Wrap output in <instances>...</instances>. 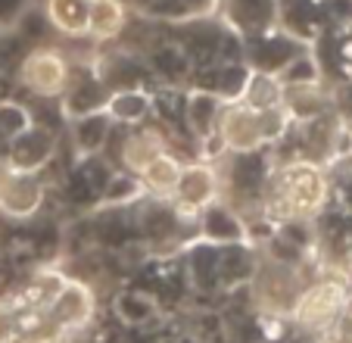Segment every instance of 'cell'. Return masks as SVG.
I'll return each mask as SVG.
<instances>
[{
    "label": "cell",
    "instance_id": "cell-1",
    "mask_svg": "<svg viewBox=\"0 0 352 343\" xmlns=\"http://www.w3.org/2000/svg\"><path fill=\"white\" fill-rule=\"evenodd\" d=\"M331 203V175L318 159H287L268 169L259 209L274 225H312Z\"/></svg>",
    "mask_w": 352,
    "mask_h": 343
},
{
    "label": "cell",
    "instance_id": "cell-2",
    "mask_svg": "<svg viewBox=\"0 0 352 343\" xmlns=\"http://www.w3.org/2000/svg\"><path fill=\"white\" fill-rule=\"evenodd\" d=\"M287 128H290V116H287L284 106H278V110H256V106L237 100V103H225L215 134H219L225 153H231V156H253L262 147L284 138Z\"/></svg>",
    "mask_w": 352,
    "mask_h": 343
},
{
    "label": "cell",
    "instance_id": "cell-3",
    "mask_svg": "<svg viewBox=\"0 0 352 343\" xmlns=\"http://www.w3.org/2000/svg\"><path fill=\"white\" fill-rule=\"evenodd\" d=\"M346 293H349V287H346L340 278H318V281L306 284L290 309L293 324L302 328L306 334L318 337L321 331L340 315Z\"/></svg>",
    "mask_w": 352,
    "mask_h": 343
},
{
    "label": "cell",
    "instance_id": "cell-4",
    "mask_svg": "<svg viewBox=\"0 0 352 343\" xmlns=\"http://www.w3.org/2000/svg\"><path fill=\"white\" fill-rule=\"evenodd\" d=\"M94 309H97L94 291L85 281H78V278H60L56 287L50 291V297L44 300L47 322L54 324L60 340L75 334V331L87 328V322L94 318Z\"/></svg>",
    "mask_w": 352,
    "mask_h": 343
},
{
    "label": "cell",
    "instance_id": "cell-5",
    "mask_svg": "<svg viewBox=\"0 0 352 343\" xmlns=\"http://www.w3.org/2000/svg\"><path fill=\"white\" fill-rule=\"evenodd\" d=\"M221 200V175L215 169V163H203V159H193V163L181 165L178 185H175L168 203L175 206L181 218H197L206 206L219 203Z\"/></svg>",
    "mask_w": 352,
    "mask_h": 343
},
{
    "label": "cell",
    "instance_id": "cell-6",
    "mask_svg": "<svg viewBox=\"0 0 352 343\" xmlns=\"http://www.w3.org/2000/svg\"><path fill=\"white\" fill-rule=\"evenodd\" d=\"M72 81V63L60 47H34L19 66V85L38 97H63Z\"/></svg>",
    "mask_w": 352,
    "mask_h": 343
},
{
    "label": "cell",
    "instance_id": "cell-7",
    "mask_svg": "<svg viewBox=\"0 0 352 343\" xmlns=\"http://www.w3.org/2000/svg\"><path fill=\"white\" fill-rule=\"evenodd\" d=\"M309 47L312 44L293 38L290 32H284L280 25H274V28H268V32L243 38V63L253 69V72L278 75L287 63L296 60L299 53L309 50Z\"/></svg>",
    "mask_w": 352,
    "mask_h": 343
},
{
    "label": "cell",
    "instance_id": "cell-8",
    "mask_svg": "<svg viewBox=\"0 0 352 343\" xmlns=\"http://www.w3.org/2000/svg\"><path fill=\"white\" fill-rule=\"evenodd\" d=\"M44 200L47 187L41 181V175L16 172L0 159V216L13 218V222H25V218L38 216Z\"/></svg>",
    "mask_w": 352,
    "mask_h": 343
},
{
    "label": "cell",
    "instance_id": "cell-9",
    "mask_svg": "<svg viewBox=\"0 0 352 343\" xmlns=\"http://www.w3.org/2000/svg\"><path fill=\"white\" fill-rule=\"evenodd\" d=\"M193 222H197V244H209V247L253 244V234H250L246 218L231 203H225V200L206 206Z\"/></svg>",
    "mask_w": 352,
    "mask_h": 343
},
{
    "label": "cell",
    "instance_id": "cell-10",
    "mask_svg": "<svg viewBox=\"0 0 352 343\" xmlns=\"http://www.w3.org/2000/svg\"><path fill=\"white\" fill-rule=\"evenodd\" d=\"M56 156V134L54 128L34 122L28 132L16 134L13 141H7V159L3 163L16 172H25V175H41L47 165L54 163Z\"/></svg>",
    "mask_w": 352,
    "mask_h": 343
},
{
    "label": "cell",
    "instance_id": "cell-11",
    "mask_svg": "<svg viewBox=\"0 0 352 343\" xmlns=\"http://www.w3.org/2000/svg\"><path fill=\"white\" fill-rule=\"evenodd\" d=\"M219 13L231 32L250 38L278 25V0H221Z\"/></svg>",
    "mask_w": 352,
    "mask_h": 343
},
{
    "label": "cell",
    "instance_id": "cell-12",
    "mask_svg": "<svg viewBox=\"0 0 352 343\" xmlns=\"http://www.w3.org/2000/svg\"><path fill=\"white\" fill-rule=\"evenodd\" d=\"M113 128L116 125L107 116V110L85 112V116L69 119V134H72V147H75L78 163H85V159H97L100 153H103V147H107Z\"/></svg>",
    "mask_w": 352,
    "mask_h": 343
},
{
    "label": "cell",
    "instance_id": "cell-13",
    "mask_svg": "<svg viewBox=\"0 0 352 343\" xmlns=\"http://www.w3.org/2000/svg\"><path fill=\"white\" fill-rule=\"evenodd\" d=\"M221 110H225V103H221L212 91H206V87H187L184 110H181V112H184L187 132H190L199 144L215 134L219 119H221Z\"/></svg>",
    "mask_w": 352,
    "mask_h": 343
},
{
    "label": "cell",
    "instance_id": "cell-14",
    "mask_svg": "<svg viewBox=\"0 0 352 343\" xmlns=\"http://www.w3.org/2000/svg\"><path fill=\"white\" fill-rule=\"evenodd\" d=\"M103 110L113 119V125L138 128L153 112V94L146 91V87H119V91H109Z\"/></svg>",
    "mask_w": 352,
    "mask_h": 343
},
{
    "label": "cell",
    "instance_id": "cell-15",
    "mask_svg": "<svg viewBox=\"0 0 352 343\" xmlns=\"http://www.w3.org/2000/svg\"><path fill=\"white\" fill-rule=\"evenodd\" d=\"M41 16L63 38H87L91 0H44Z\"/></svg>",
    "mask_w": 352,
    "mask_h": 343
},
{
    "label": "cell",
    "instance_id": "cell-16",
    "mask_svg": "<svg viewBox=\"0 0 352 343\" xmlns=\"http://www.w3.org/2000/svg\"><path fill=\"white\" fill-rule=\"evenodd\" d=\"M166 141L160 138V132L156 128H134V132L125 134V141H122V150H119V163L125 172H131V175H140V172L146 169V165L153 163L160 153H166Z\"/></svg>",
    "mask_w": 352,
    "mask_h": 343
},
{
    "label": "cell",
    "instance_id": "cell-17",
    "mask_svg": "<svg viewBox=\"0 0 352 343\" xmlns=\"http://www.w3.org/2000/svg\"><path fill=\"white\" fill-rule=\"evenodd\" d=\"M256 269H259V253L253 244L219 247V287L253 284Z\"/></svg>",
    "mask_w": 352,
    "mask_h": 343
},
{
    "label": "cell",
    "instance_id": "cell-18",
    "mask_svg": "<svg viewBox=\"0 0 352 343\" xmlns=\"http://www.w3.org/2000/svg\"><path fill=\"white\" fill-rule=\"evenodd\" d=\"M128 25L125 0H91V19H87V38L107 44L116 41Z\"/></svg>",
    "mask_w": 352,
    "mask_h": 343
},
{
    "label": "cell",
    "instance_id": "cell-19",
    "mask_svg": "<svg viewBox=\"0 0 352 343\" xmlns=\"http://www.w3.org/2000/svg\"><path fill=\"white\" fill-rule=\"evenodd\" d=\"M140 216H138V228L140 234H146L150 240H162V238H175L178 225L187 222L175 212V206L168 200H156V197H144L140 200Z\"/></svg>",
    "mask_w": 352,
    "mask_h": 343
},
{
    "label": "cell",
    "instance_id": "cell-20",
    "mask_svg": "<svg viewBox=\"0 0 352 343\" xmlns=\"http://www.w3.org/2000/svg\"><path fill=\"white\" fill-rule=\"evenodd\" d=\"M181 165H184L181 156H175L172 150L160 153V156L138 175L140 185H144V191H146V197H156V200L172 197L175 185H178V175H181Z\"/></svg>",
    "mask_w": 352,
    "mask_h": 343
},
{
    "label": "cell",
    "instance_id": "cell-21",
    "mask_svg": "<svg viewBox=\"0 0 352 343\" xmlns=\"http://www.w3.org/2000/svg\"><path fill=\"white\" fill-rule=\"evenodd\" d=\"M144 197H146V191L138 175H131V172H125V169H116L107 178V185L100 187L97 206L100 209H125V206L140 203Z\"/></svg>",
    "mask_w": 352,
    "mask_h": 343
},
{
    "label": "cell",
    "instance_id": "cell-22",
    "mask_svg": "<svg viewBox=\"0 0 352 343\" xmlns=\"http://www.w3.org/2000/svg\"><path fill=\"white\" fill-rule=\"evenodd\" d=\"M107 97H109V87L97 79H87V81H69L66 94H63V110H66L69 119L75 116H85V112H97L107 106Z\"/></svg>",
    "mask_w": 352,
    "mask_h": 343
},
{
    "label": "cell",
    "instance_id": "cell-23",
    "mask_svg": "<svg viewBox=\"0 0 352 343\" xmlns=\"http://www.w3.org/2000/svg\"><path fill=\"white\" fill-rule=\"evenodd\" d=\"M113 312H116V318H119L125 328H144V324H150L156 318L160 303H156L150 293L134 291V287H125V291H119L113 297Z\"/></svg>",
    "mask_w": 352,
    "mask_h": 343
},
{
    "label": "cell",
    "instance_id": "cell-24",
    "mask_svg": "<svg viewBox=\"0 0 352 343\" xmlns=\"http://www.w3.org/2000/svg\"><path fill=\"white\" fill-rule=\"evenodd\" d=\"M150 72L160 75V79L168 81V85H178V81H184L187 75L193 72V63H190L184 47L162 44V47H156L153 56H150Z\"/></svg>",
    "mask_w": 352,
    "mask_h": 343
},
{
    "label": "cell",
    "instance_id": "cell-25",
    "mask_svg": "<svg viewBox=\"0 0 352 343\" xmlns=\"http://www.w3.org/2000/svg\"><path fill=\"white\" fill-rule=\"evenodd\" d=\"M274 79L280 81V87H309V85H321L324 69H321V63L315 60V50L309 47V50L299 53L296 60L287 63V66L280 69Z\"/></svg>",
    "mask_w": 352,
    "mask_h": 343
},
{
    "label": "cell",
    "instance_id": "cell-26",
    "mask_svg": "<svg viewBox=\"0 0 352 343\" xmlns=\"http://www.w3.org/2000/svg\"><path fill=\"white\" fill-rule=\"evenodd\" d=\"M243 103L256 106V110H278V106H284V87L274 75L253 72L243 91Z\"/></svg>",
    "mask_w": 352,
    "mask_h": 343
},
{
    "label": "cell",
    "instance_id": "cell-27",
    "mask_svg": "<svg viewBox=\"0 0 352 343\" xmlns=\"http://www.w3.org/2000/svg\"><path fill=\"white\" fill-rule=\"evenodd\" d=\"M187 265H190V278L197 287H219V247L197 244Z\"/></svg>",
    "mask_w": 352,
    "mask_h": 343
},
{
    "label": "cell",
    "instance_id": "cell-28",
    "mask_svg": "<svg viewBox=\"0 0 352 343\" xmlns=\"http://www.w3.org/2000/svg\"><path fill=\"white\" fill-rule=\"evenodd\" d=\"M34 125V116L25 103L19 100H0V138L13 141L16 134L28 132Z\"/></svg>",
    "mask_w": 352,
    "mask_h": 343
},
{
    "label": "cell",
    "instance_id": "cell-29",
    "mask_svg": "<svg viewBox=\"0 0 352 343\" xmlns=\"http://www.w3.org/2000/svg\"><path fill=\"white\" fill-rule=\"evenodd\" d=\"M315 343H352V291L346 293L340 315L315 337Z\"/></svg>",
    "mask_w": 352,
    "mask_h": 343
},
{
    "label": "cell",
    "instance_id": "cell-30",
    "mask_svg": "<svg viewBox=\"0 0 352 343\" xmlns=\"http://www.w3.org/2000/svg\"><path fill=\"white\" fill-rule=\"evenodd\" d=\"M32 13V0H0V28H16Z\"/></svg>",
    "mask_w": 352,
    "mask_h": 343
},
{
    "label": "cell",
    "instance_id": "cell-31",
    "mask_svg": "<svg viewBox=\"0 0 352 343\" xmlns=\"http://www.w3.org/2000/svg\"><path fill=\"white\" fill-rule=\"evenodd\" d=\"M16 340V306L13 297H0V343Z\"/></svg>",
    "mask_w": 352,
    "mask_h": 343
},
{
    "label": "cell",
    "instance_id": "cell-32",
    "mask_svg": "<svg viewBox=\"0 0 352 343\" xmlns=\"http://www.w3.org/2000/svg\"><path fill=\"white\" fill-rule=\"evenodd\" d=\"M181 7L187 10L190 22H199V19H215L221 0H181Z\"/></svg>",
    "mask_w": 352,
    "mask_h": 343
}]
</instances>
